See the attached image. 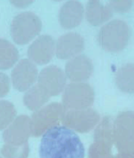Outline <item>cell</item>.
I'll list each match as a JSON object with an SVG mask.
<instances>
[{
  "mask_svg": "<svg viewBox=\"0 0 134 158\" xmlns=\"http://www.w3.org/2000/svg\"><path fill=\"white\" fill-rule=\"evenodd\" d=\"M39 156L40 158H84L85 149L73 131L58 125L43 135Z\"/></svg>",
  "mask_w": 134,
  "mask_h": 158,
  "instance_id": "6da1fadb",
  "label": "cell"
},
{
  "mask_svg": "<svg viewBox=\"0 0 134 158\" xmlns=\"http://www.w3.org/2000/svg\"><path fill=\"white\" fill-rule=\"evenodd\" d=\"M131 32L129 26L122 20L108 22L99 30L98 41L105 51L119 53L125 49L129 43Z\"/></svg>",
  "mask_w": 134,
  "mask_h": 158,
  "instance_id": "7a4b0ae2",
  "label": "cell"
},
{
  "mask_svg": "<svg viewBox=\"0 0 134 158\" xmlns=\"http://www.w3.org/2000/svg\"><path fill=\"white\" fill-rule=\"evenodd\" d=\"M117 155L134 154V111H123L113 121Z\"/></svg>",
  "mask_w": 134,
  "mask_h": 158,
  "instance_id": "3957f363",
  "label": "cell"
},
{
  "mask_svg": "<svg viewBox=\"0 0 134 158\" xmlns=\"http://www.w3.org/2000/svg\"><path fill=\"white\" fill-rule=\"evenodd\" d=\"M42 30V22L35 13L26 11L14 17L10 25V35L18 45H25L35 39Z\"/></svg>",
  "mask_w": 134,
  "mask_h": 158,
  "instance_id": "277c9868",
  "label": "cell"
},
{
  "mask_svg": "<svg viewBox=\"0 0 134 158\" xmlns=\"http://www.w3.org/2000/svg\"><path fill=\"white\" fill-rule=\"evenodd\" d=\"M65 112L63 106L53 102L44 106L31 116V136L35 137L43 136L48 130L60 125Z\"/></svg>",
  "mask_w": 134,
  "mask_h": 158,
  "instance_id": "5b68a950",
  "label": "cell"
},
{
  "mask_svg": "<svg viewBox=\"0 0 134 158\" xmlns=\"http://www.w3.org/2000/svg\"><path fill=\"white\" fill-rule=\"evenodd\" d=\"M94 91L86 82H71L66 85L62 94L65 110H80L93 106Z\"/></svg>",
  "mask_w": 134,
  "mask_h": 158,
  "instance_id": "8992f818",
  "label": "cell"
},
{
  "mask_svg": "<svg viewBox=\"0 0 134 158\" xmlns=\"http://www.w3.org/2000/svg\"><path fill=\"white\" fill-rule=\"evenodd\" d=\"M99 121V112L89 107L80 110H65L61 123L74 132L86 133L95 128Z\"/></svg>",
  "mask_w": 134,
  "mask_h": 158,
  "instance_id": "52a82bcc",
  "label": "cell"
},
{
  "mask_svg": "<svg viewBox=\"0 0 134 158\" xmlns=\"http://www.w3.org/2000/svg\"><path fill=\"white\" fill-rule=\"evenodd\" d=\"M38 69L29 59L19 60L11 73L13 87L18 92H26L38 80Z\"/></svg>",
  "mask_w": 134,
  "mask_h": 158,
  "instance_id": "ba28073f",
  "label": "cell"
},
{
  "mask_svg": "<svg viewBox=\"0 0 134 158\" xmlns=\"http://www.w3.org/2000/svg\"><path fill=\"white\" fill-rule=\"evenodd\" d=\"M67 80L65 71L55 66H48L41 70L38 74L37 83L50 95V97L57 96L63 93L67 85Z\"/></svg>",
  "mask_w": 134,
  "mask_h": 158,
  "instance_id": "9c48e42d",
  "label": "cell"
},
{
  "mask_svg": "<svg viewBox=\"0 0 134 158\" xmlns=\"http://www.w3.org/2000/svg\"><path fill=\"white\" fill-rule=\"evenodd\" d=\"M31 136V118L27 115L17 117L11 124L4 130L3 139L5 143L22 145L28 143Z\"/></svg>",
  "mask_w": 134,
  "mask_h": 158,
  "instance_id": "30bf717a",
  "label": "cell"
},
{
  "mask_svg": "<svg viewBox=\"0 0 134 158\" xmlns=\"http://www.w3.org/2000/svg\"><path fill=\"white\" fill-rule=\"evenodd\" d=\"M56 55V43L48 35H40L28 48V57L35 64L46 65Z\"/></svg>",
  "mask_w": 134,
  "mask_h": 158,
  "instance_id": "8fae6325",
  "label": "cell"
},
{
  "mask_svg": "<svg viewBox=\"0 0 134 158\" xmlns=\"http://www.w3.org/2000/svg\"><path fill=\"white\" fill-rule=\"evenodd\" d=\"M85 48V42L81 35L69 32L60 36L56 43V55L61 60H70L81 55Z\"/></svg>",
  "mask_w": 134,
  "mask_h": 158,
  "instance_id": "7c38bea8",
  "label": "cell"
},
{
  "mask_svg": "<svg viewBox=\"0 0 134 158\" xmlns=\"http://www.w3.org/2000/svg\"><path fill=\"white\" fill-rule=\"evenodd\" d=\"M93 73V62L85 55H79L70 59L65 66L66 76L71 82H85Z\"/></svg>",
  "mask_w": 134,
  "mask_h": 158,
  "instance_id": "4fadbf2b",
  "label": "cell"
},
{
  "mask_svg": "<svg viewBox=\"0 0 134 158\" xmlns=\"http://www.w3.org/2000/svg\"><path fill=\"white\" fill-rule=\"evenodd\" d=\"M84 16V8L78 0H69L59 10L58 19L65 30H72L81 24Z\"/></svg>",
  "mask_w": 134,
  "mask_h": 158,
  "instance_id": "5bb4252c",
  "label": "cell"
},
{
  "mask_svg": "<svg viewBox=\"0 0 134 158\" xmlns=\"http://www.w3.org/2000/svg\"><path fill=\"white\" fill-rule=\"evenodd\" d=\"M113 10L109 4H104L101 0H88L85 10L86 21L93 26H99L109 21Z\"/></svg>",
  "mask_w": 134,
  "mask_h": 158,
  "instance_id": "9a60e30c",
  "label": "cell"
},
{
  "mask_svg": "<svg viewBox=\"0 0 134 158\" xmlns=\"http://www.w3.org/2000/svg\"><path fill=\"white\" fill-rule=\"evenodd\" d=\"M50 98V95L36 83L25 92L23 95V104L29 110L36 111L44 106Z\"/></svg>",
  "mask_w": 134,
  "mask_h": 158,
  "instance_id": "2e32d148",
  "label": "cell"
},
{
  "mask_svg": "<svg viewBox=\"0 0 134 158\" xmlns=\"http://www.w3.org/2000/svg\"><path fill=\"white\" fill-rule=\"evenodd\" d=\"M117 87L122 93L134 94V64L127 63L118 69L115 74Z\"/></svg>",
  "mask_w": 134,
  "mask_h": 158,
  "instance_id": "e0dca14e",
  "label": "cell"
},
{
  "mask_svg": "<svg viewBox=\"0 0 134 158\" xmlns=\"http://www.w3.org/2000/svg\"><path fill=\"white\" fill-rule=\"evenodd\" d=\"M19 58L17 48L8 40L0 38V70L12 68Z\"/></svg>",
  "mask_w": 134,
  "mask_h": 158,
  "instance_id": "ac0fdd59",
  "label": "cell"
},
{
  "mask_svg": "<svg viewBox=\"0 0 134 158\" xmlns=\"http://www.w3.org/2000/svg\"><path fill=\"white\" fill-rule=\"evenodd\" d=\"M114 143L103 141H94L89 148V158H117L112 152Z\"/></svg>",
  "mask_w": 134,
  "mask_h": 158,
  "instance_id": "d6986e66",
  "label": "cell"
},
{
  "mask_svg": "<svg viewBox=\"0 0 134 158\" xmlns=\"http://www.w3.org/2000/svg\"><path fill=\"white\" fill-rule=\"evenodd\" d=\"M17 118V110L12 103L0 100V131L8 127Z\"/></svg>",
  "mask_w": 134,
  "mask_h": 158,
  "instance_id": "ffe728a7",
  "label": "cell"
},
{
  "mask_svg": "<svg viewBox=\"0 0 134 158\" xmlns=\"http://www.w3.org/2000/svg\"><path fill=\"white\" fill-rule=\"evenodd\" d=\"M30 153L29 143L22 145H11L5 143L1 149V154L4 158H28Z\"/></svg>",
  "mask_w": 134,
  "mask_h": 158,
  "instance_id": "44dd1931",
  "label": "cell"
},
{
  "mask_svg": "<svg viewBox=\"0 0 134 158\" xmlns=\"http://www.w3.org/2000/svg\"><path fill=\"white\" fill-rule=\"evenodd\" d=\"M109 6L113 11L118 13H125L129 11L132 5V0H108Z\"/></svg>",
  "mask_w": 134,
  "mask_h": 158,
  "instance_id": "7402d4cb",
  "label": "cell"
},
{
  "mask_svg": "<svg viewBox=\"0 0 134 158\" xmlns=\"http://www.w3.org/2000/svg\"><path fill=\"white\" fill-rule=\"evenodd\" d=\"M10 89V81L7 74L0 73V98L5 97Z\"/></svg>",
  "mask_w": 134,
  "mask_h": 158,
  "instance_id": "603a6c76",
  "label": "cell"
},
{
  "mask_svg": "<svg viewBox=\"0 0 134 158\" xmlns=\"http://www.w3.org/2000/svg\"><path fill=\"white\" fill-rule=\"evenodd\" d=\"M34 1L35 0H10V4L19 9H23L30 6V4L34 3Z\"/></svg>",
  "mask_w": 134,
  "mask_h": 158,
  "instance_id": "cb8c5ba5",
  "label": "cell"
},
{
  "mask_svg": "<svg viewBox=\"0 0 134 158\" xmlns=\"http://www.w3.org/2000/svg\"><path fill=\"white\" fill-rule=\"evenodd\" d=\"M54 1H57V2H59V1H62V0H54Z\"/></svg>",
  "mask_w": 134,
  "mask_h": 158,
  "instance_id": "d4e9b609",
  "label": "cell"
},
{
  "mask_svg": "<svg viewBox=\"0 0 134 158\" xmlns=\"http://www.w3.org/2000/svg\"><path fill=\"white\" fill-rule=\"evenodd\" d=\"M0 158H2V157H1V156H0Z\"/></svg>",
  "mask_w": 134,
  "mask_h": 158,
  "instance_id": "484cf974",
  "label": "cell"
}]
</instances>
